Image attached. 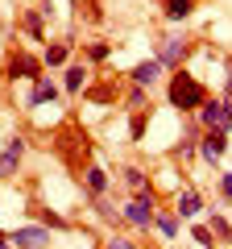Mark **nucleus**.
<instances>
[{
  "instance_id": "1",
  "label": "nucleus",
  "mask_w": 232,
  "mask_h": 249,
  "mask_svg": "<svg viewBox=\"0 0 232 249\" xmlns=\"http://www.w3.org/2000/svg\"><path fill=\"white\" fill-rule=\"evenodd\" d=\"M166 96H170V108H179V112H199V108L207 104V88H203L191 71H182V67L170 75Z\"/></svg>"
},
{
  "instance_id": "2",
  "label": "nucleus",
  "mask_w": 232,
  "mask_h": 249,
  "mask_svg": "<svg viewBox=\"0 0 232 249\" xmlns=\"http://www.w3.org/2000/svg\"><path fill=\"white\" fill-rule=\"evenodd\" d=\"M228 124H232V104L207 100V104L199 108V129H203V133H228Z\"/></svg>"
},
{
  "instance_id": "3",
  "label": "nucleus",
  "mask_w": 232,
  "mask_h": 249,
  "mask_svg": "<svg viewBox=\"0 0 232 249\" xmlns=\"http://www.w3.org/2000/svg\"><path fill=\"white\" fill-rule=\"evenodd\" d=\"M153 212H158V208H153V196H133L120 216H125L133 229H153Z\"/></svg>"
},
{
  "instance_id": "4",
  "label": "nucleus",
  "mask_w": 232,
  "mask_h": 249,
  "mask_svg": "<svg viewBox=\"0 0 232 249\" xmlns=\"http://www.w3.org/2000/svg\"><path fill=\"white\" fill-rule=\"evenodd\" d=\"M187 54H191L187 37H162V46H158V62L166 71H179L182 62H187Z\"/></svg>"
},
{
  "instance_id": "5",
  "label": "nucleus",
  "mask_w": 232,
  "mask_h": 249,
  "mask_svg": "<svg viewBox=\"0 0 232 249\" xmlns=\"http://www.w3.org/2000/svg\"><path fill=\"white\" fill-rule=\"evenodd\" d=\"M9 241H13V249H46V245H50V229H37V224H29V229H13Z\"/></svg>"
},
{
  "instance_id": "6",
  "label": "nucleus",
  "mask_w": 232,
  "mask_h": 249,
  "mask_svg": "<svg viewBox=\"0 0 232 249\" xmlns=\"http://www.w3.org/2000/svg\"><path fill=\"white\" fill-rule=\"evenodd\" d=\"M9 75H13V79H42V58L17 50V54L9 58Z\"/></svg>"
},
{
  "instance_id": "7",
  "label": "nucleus",
  "mask_w": 232,
  "mask_h": 249,
  "mask_svg": "<svg viewBox=\"0 0 232 249\" xmlns=\"http://www.w3.org/2000/svg\"><path fill=\"white\" fill-rule=\"evenodd\" d=\"M21 158H25V137H13V142L0 150V178H13V175H17Z\"/></svg>"
},
{
  "instance_id": "8",
  "label": "nucleus",
  "mask_w": 232,
  "mask_h": 249,
  "mask_svg": "<svg viewBox=\"0 0 232 249\" xmlns=\"http://www.w3.org/2000/svg\"><path fill=\"white\" fill-rule=\"evenodd\" d=\"M203 212V199H199V191H179V196H174V216H179V220H195V216Z\"/></svg>"
},
{
  "instance_id": "9",
  "label": "nucleus",
  "mask_w": 232,
  "mask_h": 249,
  "mask_svg": "<svg viewBox=\"0 0 232 249\" xmlns=\"http://www.w3.org/2000/svg\"><path fill=\"white\" fill-rule=\"evenodd\" d=\"M199 154L215 166V162L228 154V137H224V133H199Z\"/></svg>"
},
{
  "instance_id": "10",
  "label": "nucleus",
  "mask_w": 232,
  "mask_h": 249,
  "mask_svg": "<svg viewBox=\"0 0 232 249\" xmlns=\"http://www.w3.org/2000/svg\"><path fill=\"white\" fill-rule=\"evenodd\" d=\"M162 71H166V67H162L158 58H145V62H137V67H133L129 75H133V83H137V88H153V83L162 79Z\"/></svg>"
},
{
  "instance_id": "11",
  "label": "nucleus",
  "mask_w": 232,
  "mask_h": 249,
  "mask_svg": "<svg viewBox=\"0 0 232 249\" xmlns=\"http://www.w3.org/2000/svg\"><path fill=\"white\" fill-rule=\"evenodd\" d=\"M58 100V88H54L50 75H42V79H33V96H29V108H42V104H54Z\"/></svg>"
},
{
  "instance_id": "12",
  "label": "nucleus",
  "mask_w": 232,
  "mask_h": 249,
  "mask_svg": "<svg viewBox=\"0 0 232 249\" xmlns=\"http://www.w3.org/2000/svg\"><path fill=\"white\" fill-rule=\"evenodd\" d=\"M63 88L66 91H83V88H87V67H83V62H75V67L63 71Z\"/></svg>"
},
{
  "instance_id": "13",
  "label": "nucleus",
  "mask_w": 232,
  "mask_h": 249,
  "mask_svg": "<svg viewBox=\"0 0 232 249\" xmlns=\"http://www.w3.org/2000/svg\"><path fill=\"white\" fill-rule=\"evenodd\" d=\"M83 183H87L91 196H104V191H108V170L104 166H87V170H83Z\"/></svg>"
},
{
  "instance_id": "14",
  "label": "nucleus",
  "mask_w": 232,
  "mask_h": 249,
  "mask_svg": "<svg viewBox=\"0 0 232 249\" xmlns=\"http://www.w3.org/2000/svg\"><path fill=\"white\" fill-rule=\"evenodd\" d=\"M125 187H129V191H137V196H153V191H149V175L137 170V166H125Z\"/></svg>"
},
{
  "instance_id": "15",
  "label": "nucleus",
  "mask_w": 232,
  "mask_h": 249,
  "mask_svg": "<svg viewBox=\"0 0 232 249\" xmlns=\"http://www.w3.org/2000/svg\"><path fill=\"white\" fill-rule=\"evenodd\" d=\"M153 229H158L166 241H174L179 237V216L174 212H153Z\"/></svg>"
},
{
  "instance_id": "16",
  "label": "nucleus",
  "mask_w": 232,
  "mask_h": 249,
  "mask_svg": "<svg viewBox=\"0 0 232 249\" xmlns=\"http://www.w3.org/2000/svg\"><path fill=\"white\" fill-rule=\"evenodd\" d=\"M66 54H71V42H54V46H46L42 62H46V67H63V62H66Z\"/></svg>"
},
{
  "instance_id": "17",
  "label": "nucleus",
  "mask_w": 232,
  "mask_h": 249,
  "mask_svg": "<svg viewBox=\"0 0 232 249\" xmlns=\"http://www.w3.org/2000/svg\"><path fill=\"white\" fill-rule=\"evenodd\" d=\"M162 4H166V17L170 21H187L191 9H195V0H162Z\"/></svg>"
},
{
  "instance_id": "18",
  "label": "nucleus",
  "mask_w": 232,
  "mask_h": 249,
  "mask_svg": "<svg viewBox=\"0 0 232 249\" xmlns=\"http://www.w3.org/2000/svg\"><path fill=\"white\" fill-rule=\"evenodd\" d=\"M207 229H212V237H220V241H232V224L224 220L220 212H212V216H207Z\"/></svg>"
},
{
  "instance_id": "19",
  "label": "nucleus",
  "mask_w": 232,
  "mask_h": 249,
  "mask_svg": "<svg viewBox=\"0 0 232 249\" xmlns=\"http://www.w3.org/2000/svg\"><path fill=\"white\" fill-rule=\"evenodd\" d=\"M191 237H195L203 249H215V237H212V229H207V224H195V232H191Z\"/></svg>"
},
{
  "instance_id": "20",
  "label": "nucleus",
  "mask_w": 232,
  "mask_h": 249,
  "mask_svg": "<svg viewBox=\"0 0 232 249\" xmlns=\"http://www.w3.org/2000/svg\"><path fill=\"white\" fill-rule=\"evenodd\" d=\"M87 54H91L96 62H104L108 54H112V46H108V42H91V46H87Z\"/></svg>"
},
{
  "instance_id": "21",
  "label": "nucleus",
  "mask_w": 232,
  "mask_h": 249,
  "mask_svg": "<svg viewBox=\"0 0 232 249\" xmlns=\"http://www.w3.org/2000/svg\"><path fill=\"white\" fill-rule=\"evenodd\" d=\"M104 249H137V245H133L129 237H108V241H104Z\"/></svg>"
},
{
  "instance_id": "22",
  "label": "nucleus",
  "mask_w": 232,
  "mask_h": 249,
  "mask_svg": "<svg viewBox=\"0 0 232 249\" xmlns=\"http://www.w3.org/2000/svg\"><path fill=\"white\" fill-rule=\"evenodd\" d=\"M42 220L50 224V229H66V220H63V216H58V212H50V208H46V212H42Z\"/></svg>"
},
{
  "instance_id": "23",
  "label": "nucleus",
  "mask_w": 232,
  "mask_h": 249,
  "mask_svg": "<svg viewBox=\"0 0 232 249\" xmlns=\"http://www.w3.org/2000/svg\"><path fill=\"white\" fill-rule=\"evenodd\" d=\"M25 29H29L33 37H42V17H37V13H29V17H25Z\"/></svg>"
},
{
  "instance_id": "24",
  "label": "nucleus",
  "mask_w": 232,
  "mask_h": 249,
  "mask_svg": "<svg viewBox=\"0 0 232 249\" xmlns=\"http://www.w3.org/2000/svg\"><path fill=\"white\" fill-rule=\"evenodd\" d=\"M129 104H133L137 112H145V108H141V104H145V88H133V91H129Z\"/></svg>"
},
{
  "instance_id": "25",
  "label": "nucleus",
  "mask_w": 232,
  "mask_h": 249,
  "mask_svg": "<svg viewBox=\"0 0 232 249\" xmlns=\"http://www.w3.org/2000/svg\"><path fill=\"white\" fill-rule=\"evenodd\" d=\"M220 191H224V199H232V170L220 175Z\"/></svg>"
},
{
  "instance_id": "26",
  "label": "nucleus",
  "mask_w": 232,
  "mask_h": 249,
  "mask_svg": "<svg viewBox=\"0 0 232 249\" xmlns=\"http://www.w3.org/2000/svg\"><path fill=\"white\" fill-rule=\"evenodd\" d=\"M224 104H232V62H228V75H224Z\"/></svg>"
},
{
  "instance_id": "27",
  "label": "nucleus",
  "mask_w": 232,
  "mask_h": 249,
  "mask_svg": "<svg viewBox=\"0 0 232 249\" xmlns=\"http://www.w3.org/2000/svg\"><path fill=\"white\" fill-rule=\"evenodd\" d=\"M0 249H13V241H9V237H0Z\"/></svg>"
}]
</instances>
